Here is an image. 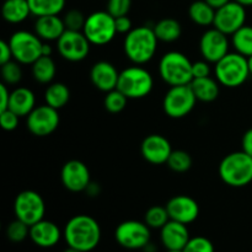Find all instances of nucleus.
<instances>
[{
    "label": "nucleus",
    "mask_w": 252,
    "mask_h": 252,
    "mask_svg": "<svg viewBox=\"0 0 252 252\" xmlns=\"http://www.w3.org/2000/svg\"><path fill=\"white\" fill-rule=\"evenodd\" d=\"M63 238L69 248L81 252H90L97 248L101 241L100 224L90 216L79 214L65 224Z\"/></svg>",
    "instance_id": "nucleus-1"
},
{
    "label": "nucleus",
    "mask_w": 252,
    "mask_h": 252,
    "mask_svg": "<svg viewBox=\"0 0 252 252\" xmlns=\"http://www.w3.org/2000/svg\"><path fill=\"white\" fill-rule=\"evenodd\" d=\"M158 39L153 27H133L123 41L126 57L137 65H144L155 57L158 51Z\"/></svg>",
    "instance_id": "nucleus-2"
},
{
    "label": "nucleus",
    "mask_w": 252,
    "mask_h": 252,
    "mask_svg": "<svg viewBox=\"0 0 252 252\" xmlns=\"http://www.w3.org/2000/svg\"><path fill=\"white\" fill-rule=\"evenodd\" d=\"M219 176L230 187L248 186L252 182V157L244 150L230 153L219 164Z\"/></svg>",
    "instance_id": "nucleus-3"
},
{
    "label": "nucleus",
    "mask_w": 252,
    "mask_h": 252,
    "mask_svg": "<svg viewBox=\"0 0 252 252\" xmlns=\"http://www.w3.org/2000/svg\"><path fill=\"white\" fill-rule=\"evenodd\" d=\"M214 74L220 85L235 89L246 83L250 74L248 58L238 52H229L216 63Z\"/></svg>",
    "instance_id": "nucleus-4"
},
{
    "label": "nucleus",
    "mask_w": 252,
    "mask_h": 252,
    "mask_svg": "<svg viewBox=\"0 0 252 252\" xmlns=\"http://www.w3.org/2000/svg\"><path fill=\"white\" fill-rule=\"evenodd\" d=\"M192 62L177 51L165 53L159 62V75L169 86L189 85L193 80Z\"/></svg>",
    "instance_id": "nucleus-5"
},
{
    "label": "nucleus",
    "mask_w": 252,
    "mask_h": 252,
    "mask_svg": "<svg viewBox=\"0 0 252 252\" xmlns=\"http://www.w3.org/2000/svg\"><path fill=\"white\" fill-rule=\"evenodd\" d=\"M153 88H154L153 75L142 65L134 64L120 71L117 89L129 100L145 97L152 93Z\"/></svg>",
    "instance_id": "nucleus-6"
},
{
    "label": "nucleus",
    "mask_w": 252,
    "mask_h": 252,
    "mask_svg": "<svg viewBox=\"0 0 252 252\" xmlns=\"http://www.w3.org/2000/svg\"><path fill=\"white\" fill-rule=\"evenodd\" d=\"M83 32L94 46H106L111 43L118 33L116 19L107 10L93 12L86 16Z\"/></svg>",
    "instance_id": "nucleus-7"
},
{
    "label": "nucleus",
    "mask_w": 252,
    "mask_h": 252,
    "mask_svg": "<svg viewBox=\"0 0 252 252\" xmlns=\"http://www.w3.org/2000/svg\"><path fill=\"white\" fill-rule=\"evenodd\" d=\"M12 58L22 65H32L39 57H42L43 42L36 32L20 31L14 32L9 38Z\"/></svg>",
    "instance_id": "nucleus-8"
},
{
    "label": "nucleus",
    "mask_w": 252,
    "mask_h": 252,
    "mask_svg": "<svg viewBox=\"0 0 252 252\" xmlns=\"http://www.w3.org/2000/svg\"><path fill=\"white\" fill-rule=\"evenodd\" d=\"M197 101L189 85L170 86L162 100V108L170 118L179 120L192 112Z\"/></svg>",
    "instance_id": "nucleus-9"
},
{
    "label": "nucleus",
    "mask_w": 252,
    "mask_h": 252,
    "mask_svg": "<svg viewBox=\"0 0 252 252\" xmlns=\"http://www.w3.org/2000/svg\"><path fill=\"white\" fill-rule=\"evenodd\" d=\"M14 213L16 219L32 226L44 219L46 203L38 192L26 189L20 192L15 198Z\"/></svg>",
    "instance_id": "nucleus-10"
},
{
    "label": "nucleus",
    "mask_w": 252,
    "mask_h": 252,
    "mask_svg": "<svg viewBox=\"0 0 252 252\" xmlns=\"http://www.w3.org/2000/svg\"><path fill=\"white\" fill-rule=\"evenodd\" d=\"M150 228L145 221L126 220L115 230V239L122 248L128 250H140L150 244Z\"/></svg>",
    "instance_id": "nucleus-11"
},
{
    "label": "nucleus",
    "mask_w": 252,
    "mask_h": 252,
    "mask_svg": "<svg viewBox=\"0 0 252 252\" xmlns=\"http://www.w3.org/2000/svg\"><path fill=\"white\" fill-rule=\"evenodd\" d=\"M91 43L83 31L65 30L57 41V49L63 59L68 62H81L90 53Z\"/></svg>",
    "instance_id": "nucleus-12"
},
{
    "label": "nucleus",
    "mask_w": 252,
    "mask_h": 252,
    "mask_svg": "<svg viewBox=\"0 0 252 252\" xmlns=\"http://www.w3.org/2000/svg\"><path fill=\"white\" fill-rule=\"evenodd\" d=\"M61 117L58 110L47 103L36 106L26 117L27 129L36 137H47L54 133L58 128Z\"/></svg>",
    "instance_id": "nucleus-13"
},
{
    "label": "nucleus",
    "mask_w": 252,
    "mask_h": 252,
    "mask_svg": "<svg viewBox=\"0 0 252 252\" xmlns=\"http://www.w3.org/2000/svg\"><path fill=\"white\" fill-rule=\"evenodd\" d=\"M246 22V7L231 0L216 11L213 26L228 36L235 33Z\"/></svg>",
    "instance_id": "nucleus-14"
},
{
    "label": "nucleus",
    "mask_w": 252,
    "mask_h": 252,
    "mask_svg": "<svg viewBox=\"0 0 252 252\" xmlns=\"http://www.w3.org/2000/svg\"><path fill=\"white\" fill-rule=\"evenodd\" d=\"M230 43L228 34L213 27L202 34L199 39V51L204 61L216 64L229 53Z\"/></svg>",
    "instance_id": "nucleus-15"
},
{
    "label": "nucleus",
    "mask_w": 252,
    "mask_h": 252,
    "mask_svg": "<svg viewBox=\"0 0 252 252\" xmlns=\"http://www.w3.org/2000/svg\"><path fill=\"white\" fill-rule=\"evenodd\" d=\"M61 180L68 191L74 193L86 191L91 184L90 170L80 160H69L62 167Z\"/></svg>",
    "instance_id": "nucleus-16"
},
{
    "label": "nucleus",
    "mask_w": 252,
    "mask_h": 252,
    "mask_svg": "<svg viewBox=\"0 0 252 252\" xmlns=\"http://www.w3.org/2000/svg\"><path fill=\"white\" fill-rule=\"evenodd\" d=\"M140 153L148 162L153 165L166 164L172 153L171 143L161 134H150L144 138Z\"/></svg>",
    "instance_id": "nucleus-17"
},
{
    "label": "nucleus",
    "mask_w": 252,
    "mask_h": 252,
    "mask_svg": "<svg viewBox=\"0 0 252 252\" xmlns=\"http://www.w3.org/2000/svg\"><path fill=\"white\" fill-rule=\"evenodd\" d=\"M165 207L171 220L180 221L186 225L197 220L199 216V206L197 201L186 194L172 197Z\"/></svg>",
    "instance_id": "nucleus-18"
},
{
    "label": "nucleus",
    "mask_w": 252,
    "mask_h": 252,
    "mask_svg": "<svg viewBox=\"0 0 252 252\" xmlns=\"http://www.w3.org/2000/svg\"><path fill=\"white\" fill-rule=\"evenodd\" d=\"M120 71L112 63L107 61H100L93 65L90 70V79L93 85L102 93L117 89Z\"/></svg>",
    "instance_id": "nucleus-19"
},
{
    "label": "nucleus",
    "mask_w": 252,
    "mask_h": 252,
    "mask_svg": "<svg viewBox=\"0 0 252 252\" xmlns=\"http://www.w3.org/2000/svg\"><path fill=\"white\" fill-rule=\"evenodd\" d=\"M189 231L186 224L170 219L160 229V240L166 250H184L189 241Z\"/></svg>",
    "instance_id": "nucleus-20"
},
{
    "label": "nucleus",
    "mask_w": 252,
    "mask_h": 252,
    "mask_svg": "<svg viewBox=\"0 0 252 252\" xmlns=\"http://www.w3.org/2000/svg\"><path fill=\"white\" fill-rule=\"evenodd\" d=\"M63 233L56 223L42 219L30 226V239L39 248H53L62 239Z\"/></svg>",
    "instance_id": "nucleus-21"
},
{
    "label": "nucleus",
    "mask_w": 252,
    "mask_h": 252,
    "mask_svg": "<svg viewBox=\"0 0 252 252\" xmlns=\"http://www.w3.org/2000/svg\"><path fill=\"white\" fill-rule=\"evenodd\" d=\"M65 30L63 17L59 15L39 16L34 22V32L44 42H57Z\"/></svg>",
    "instance_id": "nucleus-22"
},
{
    "label": "nucleus",
    "mask_w": 252,
    "mask_h": 252,
    "mask_svg": "<svg viewBox=\"0 0 252 252\" xmlns=\"http://www.w3.org/2000/svg\"><path fill=\"white\" fill-rule=\"evenodd\" d=\"M36 107V96L33 91L25 86H19L10 93L9 110L14 111L20 117H27Z\"/></svg>",
    "instance_id": "nucleus-23"
},
{
    "label": "nucleus",
    "mask_w": 252,
    "mask_h": 252,
    "mask_svg": "<svg viewBox=\"0 0 252 252\" xmlns=\"http://www.w3.org/2000/svg\"><path fill=\"white\" fill-rule=\"evenodd\" d=\"M1 14L5 21L17 25L26 21L30 15H32V12L27 0H4Z\"/></svg>",
    "instance_id": "nucleus-24"
},
{
    "label": "nucleus",
    "mask_w": 252,
    "mask_h": 252,
    "mask_svg": "<svg viewBox=\"0 0 252 252\" xmlns=\"http://www.w3.org/2000/svg\"><path fill=\"white\" fill-rule=\"evenodd\" d=\"M219 85L218 80L207 76V78L193 79L189 84L192 91L196 95L197 100L202 102H213L219 96Z\"/></svg>",
    "instance_id": "nucleus-25"
},
{
    "label": "nucleus",
    "mask_w": 252,
    "mask_h": 252,
    "mask_svg": "<svg viewBox=\"0 0 252 252\" xmlns=\"http://www.w3.org/2000/svg\"><path fill=\"white\" fill-rule=\"evenodd\" d=\"M216 11L212 5H209L206 0H196L189 7V19L196 25L202 27L211 26L214 24Z\"/></svg>",
    "instance_id": "nucleus-26"
},
{
    "label": "nucleus",
    "mask_w": 252,
    "mask_h": 252,
    "mask_svg": "<svg viewBox=\"0 0 252 252\" xmlns=\"http://www.w3.org/2000/svg\"><path fill=\"white\" fill-rule=\"evenodd\" d=\"M158 39L165 43H172L177 41L182 34V27L177 20L171 17H165L158 21L153 27Z\"/></svg>",
    "instance_id": "nucleus-27"
},
{
    "label": "nucleus",
    "mask_w": 252,
    "mask_h": 252,
    "mask_svg": "<svg viewBox=\"0 0 252 252\" xmlns=\"http://www.w3.org/2000/svg\"><path fill=\"white\" fill-rule=\"evenodd\" d=\"M70 100V90L63 83H51L44 91V101L48 106L61 110Z\"/></svg>",
    "instance_id": "nucleus-28"
},
{
    "label": "nucleus",
    "mask_w": 252,
    "mask_h": 252,
    "mask_svg": "<svg viewBox=\"0 0 252 252\" xmlns=\"http://www.w3.org/2000/svg\"><path fill=\"white\" fill-rule=\"evenodd\" d=\"M31 66L32 76L39 84H51L57 74V66L52 57H39Z\"/></svg>",
    "instance_id": "nucleus-29"
},
{
    "label": "nucleus",
    "mask_w": 252,
    "mask_h": 252,
    "mask_svg": "<svg viewBox=\"0 0 252 252\" xmlns=\"http://www.w3.org/2000/svg\"><path fill=\"white\" fill-rule=\"evenodd\" d=\"M32 15L36 17L59 15L65 7L66 0H27Z\"/></svg>",
    "instance_id": "nucleus-30"
},
{
    "label": "nucleus",
    "mask_w": 252,
    "mask_h": 252,
    "mask_svg": "<svg viewBox=\"0 0 252 252\" xmlns=\"http://www.w3.org/2000/svg\"><path fill=\"white\" fill-rule=\"evenodd\" d=\"M231 46L235 52L243 54L246 58L252 56V26L244 25L240 30L231 34Z\"/></svg>",
    "instance_id": "nucleus-31"
},
{
    "label": "nucleus",
    "mask_w": 252,
    "mask_h": 252,
    "mask_svg": "<svg viewBox=\"0 0 252 252\" xmlns=\"http://www.w3.org/2000/svg\"><path fill=\"white\" fill-rule=\"evenodd\" d=\"M169 220L170 216L167 213L166 207L153 206L148 209L144 216L145 224L150 229H161Z\"/></svg>",
    "instance_id": "nucleus-32"
},
{
    "label": "nucleus",
    "mask_w": 252,
    "mask_h": 252,
    "mask_svg": "<svg viewBox=\"0 0 252 252\" xmlns=\"http://www.w3.org/2000/svg\"><path fill=\"white\" fill-rule=\"evenodd\" d=\"M166 164L174 172L184 174V172L189 171L191 169L192 158L185 150H172Z\"/></svg>",
    "instance_id": "nucleus-33"
},
{
    "label": "nucleus",
    "mask_w": 252,
    "mask_h": 252,
    "mask_svg": "<svg viewBox=\"0 0 252 252\" xmlns=\"http://www.w3.org/2000/svg\"><path fill=\"white\" fill-rule=\"evenodd\" d=\"M21 65L22 64H20L19 62H16L15 59L2 64L1 69H0L2 83L6 84L7 86L17 85L22 79Z\"/></svg>",
    "instance_id": "nucleus-34"
},
{
    "label": "nucleus",
    "mask_w": 252,
    "mask_h": 252,
    "mask_svg": "<svg viewBox=\"0 0 252 252\" xmlns=\"http://www.w3.org/2000/svg\"><path fill=\"white\" fill-rule=\"evenodd\" d=\"M129 98L125 95L123 93H121L118 89L110 91V93H106L105 100H103V106H105L106 110L111 113H120L127 106V102Z\"/></svg>",
    "instance_id": "nucleus-35"
},
{
    "label": "nucleus",
    "mask_w": 252,
    "mask_h": 252,
    "mask_svg": "<svg viewBox=\"0 0 252 252\" xmlns=\"http://www.w3.org/2000/svg\"><path fill=\"white\" fill-rule=\"evenodd\" d=\"M6 236L12 243H22L27 236H30V225L19 219H15L7 225Z\"/></svg>",
    "instance_id": "nucleus-36"
},
{
    "label": "nucleus",
    "mask_w": 252,
    "mask_h": 252,
    "mask_svg": "<svg viewBox=\"0 0 252 252\" xmlns=\"http://www.w3.org/2000/svg\"><path fill=\"white\" fill-rule=\"evenodd\" d=\"M64 25L66 30L70 31H83L84 25H85L86 16L78 9H71L65 12L63 16Z\"/></svg>",
    "instance_id": "nucleus-37"
},
{
    "label": "nucleus",
    "mask_w": 252,
    "mask_h": 252,
    "mask_svg": "<svg viewBox=\"0 0 252 252\" xmlns=\"http://www.w3.org/2000/svg\"><path fill=\"white\" fill-rule=\"evenodd\" d=\"M184 252H214V246L209 239L204 236H194L189 239Z\"/></svg>",
    "instance_id": "nucleus-38"
},
{
    "label": "nucleus",
    "mask_w": 252,
    "mask_h": 252,
    "mask_svg": "<svg viewBox=\"0 0 252 252\" xmlns=\"http://www.w3.org/2000/svg\"><path fill=\"white\" fill-rule=\"evenodd\" d=\"M132 7V0H107L106 10L113 17H121L128 15Z\"/></svg>",
    "instance_id": "nucleus-39"
},
{
    "label": "nucleus",
    "mask_w": 252,
    "mask_h": 252,
    "mask_svg": "<svg viewBox=\"0 0 252 252\" xmlns=\"http://www.w3.org/2000/svg\"><path fill=\"white\" fill-rule=\"evenodd\" d=\"M20 116L16 115L14 111L11 110H5L0 111V123H1V127L4 130H7V132H12L17 128L20 122Z\"/></svg>",
    "instance_id": "nucleus-40"
},
{
    "label": "nucleus",
    "mask_w": 252,
    "mask_h": 252,
    "mask_svg": "<svg viewBox=\"0 0 252 252\" xmlns=\"http://www.w3.org/2000/svg\"><path fill=\"white\" fill-rule=\"evenodd\" d=\"M207 61H198L192 64V73H193V79L197 78H207L211 76V65Z\"/></svg>",
    "instance_id": "nucleus-41"
},
{
    "label": "nucleus",
    "mask_w": 252,
    "mask_h": 252,
    "mask_svg": "<svg viewBox=\"0 0 252 252\" xmlns=\"http://www.w3.org/2000/svg\"><path fill=\"white\" fill-rule=\"evenodd\" d=\"M116 29H117L118 33L127 34L128 32L132 31L133 24L132 20L128 17V15L121 17H116Z\"/></svg>",
    "instance_id": "nucleus-42"
},
{
    "label": "nucleus",
    "mask_w": 252,
    "mask_h": 252,
    "mask_svg": "<svg viewBox=\"0 0 252 252\" xmlns=\"http://www.w3.org/2000/svg\"><path fill=\"white\" fill-rule=\"evenodd\" d=\"M12 52L10 48V44L7 41L0 42V64H5L7 62L12 61Z\"/></svg>",
    "instance_id": "nucleus-43"
},
{
    "label": "nucleus",
    "mask_w": 252,
    "mask_h": 252,
    "mask_svg": "<svg viewBox=\"0 0 252 252\" xmlns=\"http://www.w3.org/2000/svg\"><path fill=\"white\" fill-rule=\"evenodd\" d=\"M10 93H11V91L9 90L6 84H0V97H1V100H0V111H5L9 108Z\"/></svg>",
    "instance_id": "nucleus-44"
},
{
    "label": "nucleus",
    "mask_w": 252,
    "mask_h": 252,
    "mask_svg": "<svg viewBox=\"0 0 252 252\" xmlns=\"http://www.w3.org/2000/svg\"><path fill=\"white\" fill-rule=\"evenodd\" d=\"M241 147L246 154L252 157V128L246 130L243 135V140H241Z\"/></svg>",
    "instance_id": "nucleus-45"
},
{
    "label": "nucleus",
    "mask_w": 252,
    "mask_h": 252,
    "mask_svg": "<svg viewBox=\"0 0 252 252\" xmlns=\"http://www.w3.org/2000/svg\"><path fill=\"white\" fill-rule=\"evenodd\" d=\"M86 192H88V194L90 197H96L98 193H100V186H98L97 184L91 182V184L88 186V189H86Z\"/></svg>",
    "instance_id": "nucleus-46"
},
{
    "label": "nucleus",
    "mask_w": 252,
    "mask_h": 252,
    "mask_svg": "<svg viewBox=\"0 0 252 252\" xmlns=\"http://www.w3.org/2000/svg\"><path fill=\"white\" fill-rule=\"evenodd\" d=\"M206 1L217 10L219 9V7L224 6L225 4H228V2L231 1V0H206Z\"/></svg>",
    "instance_id": "nucleus-47"
},
{
    "label": "nucleus",
    "mask_w": 252,
    "mask_h": 252,
    "mask_svg": "<svg viewBox=\"0 0 252 252\" xmlns=\"http://www.w3.org/2000/svg\"><path fill=\"white\" fill-rule=\"evenodd\" d=\"M42 56L51 57L52 56V46L49 42H43V47H42Z\"/></svg>",
    "instance_id": "nucleus-48"
},
{
    "label": "nucleus",
    "mask_w": 252,
    "mask_h": 252,
    "mask_svg": "<svg viewBox=\"0 0 252 252\" xmlns=\"http://www.w3.org/2000/svg\"><path fill=\"white\" fill-rule=\"evenodd\" d=\"M235 1L240 2L241 5H244V6H252V0H235Z\"/></svg>",
    "instance_id": "nucleus-49"
},
{
    "label": "nucleus",
    "mask_w": 252,
    "mask_h": 252,
    "mask_svg": "<svg viewBox=\"0 0 252 252\" xmlns=\"http://www.w3.org/2000/svg\"><path fill=\"white\" fill-rule=\"evenodd\" d=\"M248 63H249V69H250V74L252 75V56L248 58Z\"/></svg>",
    "instance_id": "nucleus-50"
},
{
    "label": "nucleus",
    "mask_w": 252,
    "mask_h": 252,
    "mask_svg": "<svg viewBox=\"0 0 252 252\" xmlns=\"http://www.w3.org/2000/svg\"><path fill=\"white\" fill-rule=\"evenodd\" d=\"M63 252H81V251L76 250V249H73V248H69L68 246V249H66V250H64Z\"/></svg>",
    "instance_id": "nucleus-51"
},
{
    "label": "nucleus",
    "mask_w": 252,
    "mask_h": 252,
    "mask_svg": "<svg viewBox=\"0 0 252 252\" xmlns=\"http://www.w3.org/2000/svg\"><path fill=\"white\" fill-rule=\"evenodd\" d=\"M166 252H184V250H167Z\"/></svg>",
    "instance_id": "nucleus-52"
}]
</instances>
